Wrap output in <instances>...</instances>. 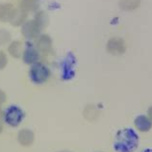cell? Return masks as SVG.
<instances>
[{"label": "cell", "mask_w": 152, "mask_h": 152, "mask_svg": "<svg viewBox=\"0 0 152 152\" xmlns=\"http://www.w3.org/2000/svg\"><path fill=\"white\" fill-rule=\"evenodd\" d=\"M2 131V123H1V121H0V132Z\"/></svg>", "instance_id": "cell-15"}, {"label": "cell", "mask_w": 152, "mask_h": 152, "mask_svg": "<svg viewBox=\"0 0 152 152\" xmlns=\"http://www.w3.org/2000/svg\"><path fill=\"white\" fill-rule=\"evenodd\" d=\"M139 146V136L132 128H123L117 132L114 149L117 152H134Z\"/></svg>", "instance_id": "cell-1"}, {"label": "cell", "mask_w": 152, "mask_h": 152, "mask_svg": "<svg viewBox=\"0 0 152 152\" xmlns=\"http://www.w3.org/2000/svg\"><path fill=\"white\" fill-rule=\"evenodd\" d=\"M36 21H29L23 27V34H24L27 38H34L36 35H38L39 31V23H35Z\"/></svg>", "instance_id": "cell-8"}, {"label": "cell", "mask_w": 152, "mask_h": 152, "mask_svg": "<svg viewBox=\"0 0 152 152\" xmlns=\"http://www.w3.org/2000/svg\"><path fill=\"white\" fill-rule=\"evenodd\" d=\"M23 62L25 64H34L38 61L39 59V54L38 51L36 50V48L33 46V45L31 43H26V48L23 52Z\"/></svg>", "instance_id": "cell-5"}, {"label": "cell", "mask_w": 152, "mask_h": 152, "mask_svg": "<svg viewBox=\"0 0 152 152\" xmlns=\"http://www.w3.org/2000/svg\"><path fill=\"white\" fill-rule=\"evenodd\" d=\"M24 112H23L18 106L12 105L10 106L5 112L4 118L7 124H9L12 127H18L22 121L24 119Z\"/></svg>", "instance_id": "cell-3"}, {"label": "cell", "mask_w": 152, "mask_h": 152, "mask_svg": "<svg viewBox=\"0 0 152 152\" xmlns=\"http://www.w3.org/2000/svg\"><path fill=\"white\" fill-rule=\"evenodd\" d=\"M147 115H148L149 119L152 121V106H150V107H149L148 111H147Z\"/></svg>", "instance_id": "cell-13"}, {"label": "cell", "mask_w": 152, "mask_h": 152, "mask_svg": "<svg viewBox=\"0 0 152 152\" xmlns=\"http://www.w3.org/2000/svg\"><path fill=\"white\" fill-rule=\"evenodd\" d=\"M5 100H6V94L2 91H0V109H1L2 104L5 102Z\"/></svg>", "instance_id": "cell-12"}, {"label": "cell", "mask_w": 152, "mask_h": 152, "mask_svg": "<svg viewBox=\"0 0 152 152\" xmlns=\"http://www.w3.org/2000/svg\"><path fill=\"white\" fill-rule=\"evenodd\" d=\"M50 39L48 36H42L39 42V47L42 51H46L50 47Z\"/></svg>", "instance_id": "cell-10"}, {"label": "cell", "mask_w": 152, "mask_h": 152, "mask_svg": "<svg viewBox=\"0 0 152 152\" xmlns=\"http://www.w3.org/2000/svg\"><path fill=\"white\" fill-rule=\"evenodd\" d=\"M34 133L29 129H23L18 133V142L23 146H30L34 142Z\"/></svg>", "instance_id": "cell-7"}, {"label": "cell", "mask_w": 152, "mask_h": 152, "mask_svg": "<svg viewBox=\"0 0 152 152\" xmlns=\"http://www.w3.org/2000/svg\"><path fill=\"white\" fill-rule=\"evenodd\" d=\"M76 65V58L75 56L69 52L66 56V58L63 60L61 64L62 66V75L61 78L64 81H67V80H71L75 76V69L74 66Z\"/></svg>", "instance_id": "cell-4"}, {"label": "cell", "mask_w": 152, "mask_h": 152, "mask_svg": "<svg viewBox=\"0 0 152 152\" xmlns=\"http://www.w3.org/2000/svg\"><path fill=\"white\" fill-rule=\"evenodd\" d=\"M30 79L31 81L41 85V84L47 81L50 76V70L46 66L42 63H35L30 69Z\"/></svg>", "instance_id": "cell-2"}, {"label": "cell", "mask_w": 152, "mask_h": 152, "mask_svg": "<svg viewBox=\"0 0 152 152\" xmlns=\"http://www.w3.org/2000/svg\"><path fill=\"white\" fill-rule=\"evenodd\" d=\"M134 123L136 128L141 132H148L152 128V121L149 119V118H147L143 115H138L135 118Z\"/></svg>", "instance_id": "cell-6"}, {"label": "cell", "mask_w": 152, "mask_h": 152, "mask_svg": "<svg viewBox=\"0 0 152 152\" xmlns=\"http://www.w3.org/2000/svg\"><path fill=\"white\" fill-rule=\"evenodd\" d=\"M7 63V59L5 57V55L3 54V52H0V69H2L5 66Z\"/></svg>", "instance_id": "cell-11"}, {"label": "cell", "mask_w": 152, "mask_h": 152, "mask_svg": "<svg viewBox=\"0 0 152 152\" xmlns=\"http://www.w3.org/2000/svg\"><path fill=\"white\" fill-rule=\"evenodd\" d=\"M64 152H67V151H64Z\"/></svg>", "instance_id": "cell-16"}, {"label": "cell", "mask_w": 152, "mask_h": 152, "mask_svg": "<svg viewBox=\"0 0 152 152\" xmlns=\"http://www.w3.org/2000/svg\"><path fill=\"white\" fill-rule=\"evenodd\" d=\"M142 152H152V149L151 148H146L145 150H142Z\"/></svg>", "instance_id": "cell-14"}, {"label": "cell", "mask_w": 152, "mask_h": 152, "mask_svg": "<svg viewBox=\"0 0 152 152\" xmlns=\"http://www.w3.org/2000/svg\"><path fill=\"white\" fill-rule=\"evenodd\" d=\"M9 51L12 56H14L15 58H18L21 56V49H20V43L18 42H13L10 46Z\"/></svg>", "instance_id": "cell-9"}]
</instances>
